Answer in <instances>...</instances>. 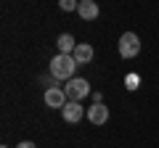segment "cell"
Returning a JSON list of instances; mask_svg holds the SVG:
<instances>
[{"instance_id":"cell-1","label":"cell","mask_w":159,"mask_h":148,"mask_svg":"<svg viewBox=\"0 0 159 148\" xmlns=\"http://www.w3.org/2000/svg\"><path fill=\"white\" fill-rule=\"evenodd\" d=\"M74 69H77V61L72 56H53L51 58V77L53 80H74Z\"/></svg>"},{"instance_id":"cell-2","label":"cell","mask_w":159,"mask_h":148,"mask_svg":"<svg viewBox=\"0 0 159 148\" xmlns=\"http://www.w3.org/2000/svg\"><path fill=\"white\" fill-rule=\"evenodd\" d=\"M64 93H66L69 101H82V98L90 95V82L82 80V77H74V80H69L64 85Z\"/></svg>"},{"instance_id":"cell-3","label":"cell","mask_w":159,"mask_h":148,"mask_svg":"<svg viewBox=\"0 0 159 148\" xmlns=\"http://www.w3.org/2000/svg\"><path fill=\"white\" fill-rule=\"evenodd\" d=\"M141 53V40L135 32H125L119 37V56L122 58H135Z\"/></svg>"},{"instance_id":"cell-4","label":"cell","mask_w":159,"mask_h":148,"mask_svg":"<svg viewBox=\"0 0 159 148\" xmlns=\"http://www.w3.org/2000/svg\"><path fill=\"white\" fill-rule=\"evenodd\" d=\"M69 103L66 93H64V87H48L45 90V106L48 108H64Z\"/></svg>"},{"instance_id":"cell-5","label":"cell","mask_w":159,"mask_h":148,"mask_svg":"<svg viewBox=\"0 0 159 148\" xmlns=\"http://www.w3.org/2000/svg\"><path fill=\"white\" fill-rule=\"evenodd\" d=\"M61 116H64V122H69V124H77V122L85 116V108L80 106V101H69L66 106L61 108Z\"/></svg>"},{"instance_id":"cell-6","label":"cell","mask_w":159,"mask_h":148,"mask_svg":"<svg viewBox=\"0 0 159 148\" xmlns=\"http://www.w3.org/2000/svg\"><path fill=\"white\" fill-rule=\"evenodd\" d=\"M88 122L96 124V127L106 124V122H109V108L103 106V103H93V106L88 108Z\"/></svg>"},{"instance_id":"cell-7","label":"cell","mask_w":159,"mask_h":148,"mask_svg":"<svg viewBox=\"0 0 159 148\" xmlns=\"http://www.w3.org/2000/svg\"><path fill=\"white\" fill-rule=\"evenodd\" d=\"M77 13H80V19H85V21H96L101 11H98V6L93 3V0H80Z\"/></svg>"},{"instance_id":"cell-8","label":"cell","mask_w":159,"mask_h":148,"mask_svg":"<svg viewBox=\"0 0 159 148\" xmlns=\"http://www.w3.org/2000/svg\"><path fill=\"white\" fill-rule=\"evenodd\" d=\"M72 58L80 63V66H82V63H90V61H93V45H88V42H77Z\"/></svg>"},{"instance_id":"cell-9","label":"cell","mask_w":159,"mask_h":148,"mask_svg":"<svg viewBox=\"0 0 159 148\" xmlns=\"http://www.w3.org/2000/svg\"><path fill=\"white\" fill-rule=\"evenodd\" d=\"M56 48H58V53H61V56H72L74 48H77V42H74V37H72L69 32H64V34H58Z\"/></svg>"},{"instance_id":"cell-10","label":"cell","mask_w":159,"mask_h":148,"mask_svg":"<svg viewBox=\"0 0 159 148\" xmlns=\"http://www.w3.org/2000/svg\"><path fill=\"white\" fill-rule=\"evenodd\" d=\"M138 82H141V77H138V74H127L125 87H127V90H135V87H138Z\"/></svg>"},{"instance_id":"cell-11","label":"cell","mask_w":159,"mask_h":148,"mask_svg":"<svg viewBox=\"0 0 159 148\" xmlns=\"http://www.w3.org/2000/svg\"><path fill=\"white\" fill-rule=\"evenodd\" d=\"M80 3H74V0H61V11H77Z\"/></svg>"},{"instance_id":"cell-12","label":"cell","mask_w":159,"mask_h":148,"mask_svg":"<svg viewBox=\"0 0 159 148\" xmlns=\"http://www.w3.org/2000/svg\"><path fill=\"white\" fill-rule=\"evenodd\" d=\"M16 148H37V146H34V143L32 140H24V143H19V146Z\"/></svg>"},{"instance_id":"cell-13","label":"cell","mask_w":159,"mask_h":148,"mask_svg":"<svg viewBox=\"0 0 159 148\" xmlns=\"http://www.w3.org/2000/svg\"><path fill=\"white\" fill-rule=\"evenodd\" d=\"M0 148H8V146H0Z\"/></svg>"}]
</instances>
